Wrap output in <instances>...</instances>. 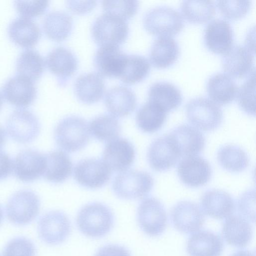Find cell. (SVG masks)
<instances>
[{"label":"cell","instance_id":"cell-23","mask_svg":"<svg viewBox=\"0 0 256 256\" xmlns=\"http://www.w3.org/2000/svg\"><path fill=\"white\" fill-rule=\"evenodd\" d=\"M204 212L216 218L224 219L230 216L236 208L232 196L225 191L212 189L204 192L200 198Z\"/></svg>","mask_w":256,"mask_h":256},{"label":"cell","instance_id":"cell-20","mask_svg":"<svg viewBox=\"0 0 256 256\" xmlns=\"http://www.w3.org/2000/svg\"><path fill=\"white\" fill-rule=\"evenodd\" d=\"M170 136L182 156H196L205 146L206 140L198 128L188 124H182L174 128Z\"/></svg>","mask_w":256,"mask_h":256},{"label":"cell","instance_id":"cell-44","mask_svg":"<svg viewBox=\"0 0 256 256\" xmlns=\"http://www.w3.org/2000/svg\"><path fill=\"white\" fill-rule=\"evenodd\" d=\"M48 0H16L14 6L18 13L22 17L30 18L44 12L48 6Z\"/></svg>","mask_w":256,"mask_h":256},{"label":"cell","instance_id":"cell-12","mask_svg":"<svg viewBox=\"0 0 256 256\" xmlns=\"http://www.w3.org/2000/svg\"><path fill=\"white\" fill-rule=\"evenodd\" d=\"M46 164V154L30 148L22 150L13 162L14 175L22 182H33L44 175Z\"/></svg>","mask_w":256,"mask_h":256},{"label":"cell","instance_id":"cell-50","mask_svg":"<svg viewBox=\"0 0 256 256\" xmlns=\"http://www.w3.org/2000/svg\"><path fill=\"white\" fill-rule=\"evenodd\" d=\"M6 138V134L4 130L0 126V150L4 144Z\"/></svg>","mask_w":256,"mask_h":256},{"label":"cell","instance_id":"cell-45","mask_svg":"<svg viewBox=\"0 0 256 256\" xmlns=\"http://www.w3.org/2000/svg\"><path fill=\"white\" fill-rule=\"evenodd\" d=\"M240 216L248 220L255 222V190H248L238 198L236 204Z\"/></svg>","mask_w":256,"mask_h":256},{"label":"cell","instance_id":"cell-51","mask_svg":"<svg viewBox=\"0 0 256 256\" xmlns=\"http://www.w3.org/2000/svg\"><path fill=\"white\" fill-rule=\"evenodd\" d=\"M3 216H4L3 211H2V210L1 208V206H0V224H1V223L2 221Z\"/></svg>","mask_w":256,"mask_h":256},{"label":"cell","instance_id":"cell-13","mask_svg":"<svg viewBox=\"0 0 256 256\" xmlns=\"http://www.w3.org/2000/svg\"><path fill=\"white\" fill-rule=\"evenodd\" d=\"M180 158L178 150L168 134L155 139L148 152L149 164L157 172L166 171L174 167Z\"/></svg>","mask_w":256,"mask_h":256},{"label":"cell","instance_id":"cell-19","mask_svg":"<svg viewBox=\"0 0 256 256\" xmlns=\"http://www.w3.org/2000/svg\"><path fill=\"white\" fill-rule=\"evenodd\" d=\"M127 56L118 46H101L94 56V66L100 75L119 78Z\"/></svg>","mask_w":256,"mask_h":256},{"label":"cell","instance_id":"cell-36","mask_svg":"<svg viewBox=\"0 0 256 256\" xmlns=\"http://www.w3.org/2000/svg\"><path fill=\"white\" fill-rule=\"evenodd\" d=\"M90 133L101 142H110L118 138L121 126L117 118L110 114H104L96 116L88 126Z\"/></svg>","mask_w":256,"mask_h":256},{"label":"cell","instance_id":"cell-21","mask_svg":"<svg viewBox=\"0 0 256 256\" xmlns=\"http://www.w3.org/2000/svg\"><path fill=\"white\" fill-rule=\"evenodd\" d=\"M234 32L230 24L222 18L210 21L204 31V41L206 47L218 54L225 53L232 46Z\"/></svg>","mask_w":256,"mask_h":256},{"label":"cell","instance_id":"cell-26","mask_svg":"<svg viewBox=\"0 0 256 256\" xmlns=\"http://www.w3.org/2000/svg\"><path fill=\"white\" fill-rule=\"evenodd\" d=\"M222 232L227 244L239 248L248 246L252 236V226L249 221L238 215H231L226 218Z\"/></svg>","mask_w":256,"mask_h":256},{"label":"cell","instance_id":"cell-38","mask_svg":"<svg viewBox=\"0 0 256 256\" xmlns=\"http://www.w3.org/2000/svg\"><path fill=\"white\" fill-rule=\"evenodd\" d=\"M180 9L184 16L194 23L205 22L214 15L216 8L212 0H183Z\"/></svg>","mask_w":256,"mask_h":256},{"label":"cell","instance_id":"cell-10","mask_svg":"<svg viewBox=\"0 0 256 256\" xmlns=\"http://www.w3.org/2000/svg\"><path fill=\"white\" fill-rule=\"evenodd\" d=\"M71 223L68 216L60 210H52L43 214L38 224L40 240L50 245L63 242L71 232Z\"/></svg>","mask_w":256,"mask_h":256},{"label":"cell","instance_id":"cell-39","mask_svg":"<svg viewBox=\"0 0 256 256\" xmlns=\"http://www.w3.org/2000/svg\"><path fill=\"white\" fill-rule=\"evenodd\" d=\"M150 65L148 58L139 54H128L124 66L119 78L126 84H134L144 79Z\"/></svg>","mask_w":256,"mask_h":256},{"label":"cell","instance_id":"cell-49","mask_svg":"<svg viewBox=\"0 0 256 256\" xmlns=\"http://www.w3.org/2000/svg\"><path fill=\"white\" fill-rule=\"evenodd\" d=\"M232 256H256L255 254L248 250H240L234 253Z\"/></svg>","mask_w":256,"mask_h":256},{"label":"cell","instance_id":"cell-33","mask_svg":"<svg viewBox=\"0 0 256 256\" xmlns=\"http://www.w3.org/2000/svg\"><path fill=\"white\" fill-rule=\"evenodd\" d=\"M168 112L158 104L148 100L138 110L136 122L138 128L146 133L158 130L164 124Z\"/></svg>","mask_w":256,"mask_h":256},{"label":"cell","instance_id":"cell-48","mask_svg":"<svg viewBox=\"0 0 256 256\" xmlns=\"http://www.w3.org/2000/svg\"><path fill=\"white\" fill-rule=\"evenodd\" d=\"M13 162L6 152L0 150V180L6 178L12 173Z\"/></svg>","mask_w":256,"mask_h":256},{"label":"cell","instance_id":"cell-9","mask_svg":"<svg viewBox=\"0 0 256 256\" xmlns=\"http://www.w3.org/2000/svg\"><path fill=\"white\" fill-rule=\"evenodd\" d=\"M6 124L9 136L21 144L28 143L34 140L40 130V122L37 116L32 112L24 109L12 112Z\"/></svg>","mask_w":256,"mask_h":256},{"label":"cell","instance_id":"cell-46","mask_svg":"<svg viewBox=\"0 0 256 256\" xmlns=\"http://www.w3.org/2000/svg\"><path fill=\"white\" fill-rule=\"evenodd\" d=\"M95 256H131L130 252L124 246L108 244L100 248Z\"/></svg>","mask_w":256,"mask_h":256},{"label":"cell","instance_id":"cell-14","mask_svg":"<svg viewBox=\"0 0 256 256\" xmlns=\"http://www.w3.org/2000/svg\"><path fill=\"white\" fill-rule=\"evenodd\" d=\"M170 217L174 228L186 234L198 232L204 222V216L199 206L187 200L175 204L171 210Z\"/></svg>","mask_w":256,"mask_h":256},{"label":"cell","instance_id":"cell-2","mask_svg":"<svg viewBox=\"0 0 256 256\" xmlns=\"http://www.w3.org/2000/svg\"><path fill=\"white\" fill-rule=\"evenodd\" d=\"M90 134L88 126L84 118L77 116H70L58 124L54 136L60 149L68 152H74L87 144Z\"/></svg>","mask_w":256,"mask_h":256},{"label":"cell","instance_id":"cell-17","mask_svg":"<svg viewBox=\"0 0 256 256\" xmlns=\"http://www.w3.org/2000/svg\"><path fill=\"white\" fill-rule=\"evenodd\" d=\"M136 157V150L128 140L118 138L108 142L103 152V161L111 170L122 172L130 168Z\"/></svg>","mask_w":256,"mask_h":256},{"label":"cell","instance_id":"cell-31","mask_svg":"<svg viewBox=\"0 0 256 256\" xmlns=\"http://www.w3.org/2000/svg\"><path fill=\"white\" fill-rule=\"evenodd\" d=\"M179 53V45L174 38L170 36H160L151 46L150 58L154 66L164 68L174 62Z\"/></svg>","mask_w":256,"mask_h":256},{"label":"cell","instance_id":"cell-8","mask_svg":"<svg viewBox=\"0 0 256 256\" xmlns=\"http://www.w3.org/2000/svg\"><path fill=\"white\" fill-rule=\"evenodd\" d=\"M137 220L141 230L150 236L161 235L168 222L164 205L152 197L146 198L140 202L137 210Z\"/></svg>","mask_w":256,"mask_h":256},{"label":"cell","instance_id":"cell-52","mask_svg":"<svg viewBox=\"0 0 256 256\" xmlns=\"http://www.w3.org/2000/svg\"><path fill=\"white\" fill-rule=\"evenodd\" d=\"M3 104V98L2 97V96L0 92V110Z\"/></svg>","mask_w":256,"mask_h":256},{"label":"cell","instance_id":"cell-41","mask_svg":"<svg viewBox=\"0 0 256 256\" xmlns=\"http://www.w3.org/2000/svg\"><path fill=\"white\" fill-rule=\"evenodd\" d=\"M102 5L106 12L120 16L125 20L136 12L138 1L136 0H102Z\"/></svg>","mask_w":256,"mask_h":256},{"label":"cell","instance_id":"cell-5","mask_svg":"<svg viewBox=\"0 0 256 256\" xmlns=\"http://www.w3.org/2000/svg\"><path fill=\"white\" fill-rule=\"evenodd\" d=\"M92 35L100 46H118L125 41L128 34L126 20L105 12L98 16L91 28Z\"/></svg>","mask_w":256,"mask_h":256},{"label":"cell","instance_id":"cell-3","mask_svg":"<svg viewBox=\"0 0 256 256\" xmlns=\"http://www.w3.org/2000/svg\"><path fill=\"white\" fill-rule=\"evenodd\" d=\"M186 113L190 122L204 131H212L221 124L222 111L220 106L209 98L198 96L188 100Z\"/></svg>","mask_w":256,"mask_h":256},{"label":"cell","instance_id":"cell-42","mask_svg":"<svg viewBox=\"0 0 256 256\" xmlns=\"http://www.w3.org/2000/svg\"><path fill=\"white\" fill-rule=\"evenodd\" d=\"M251 2L252 1L249 0H219L216 1V5L225 17L237 19L244 16L248 12Z\"/></svg>","mask_w":256,"mask_h":256},{"label":"cell","instance_id":"cell-35","mask_svg":"<svg viewBox=\"0 0 256 256\" xmlns=\"http://www.w3.org/2000/svg\"><path fill=\"white\" fill-rule=\"evenodd\" d=\"M45 67L44 58L38 51L28 49L22 51L16 62L17 74L34 82L42 75Z\"/></svg>","mask_w":256,"mask_h":256},{"label":"cell","instance_id":"cell-22","mask_svg":"<svg viewBox=\"0 0 256 256\" xmlns=\"http://www.w3.org/2000/svg\"><path fill=\"white\" fill-rule=\"evenodd\" d=\"M46 64L48 70L57 77L58 84L62 86L76 70L78 60L70 49L58 46L48 54Z\"/></svg>","mask_w":256,"mask_h":256},{"label":"cell","instance_id":"cell-47","mask_svg":"<svg viewBox=\"0 0 256 256\" xmlns=\"http://www.w3.org/2000/svg\"><path fill=\"white\" fill-rule=\"evenodd\" d=\"M95 0L78 1L68 0L66 4L68 8L72 12L82 14L90 10L96 4Z\"/></svg>","mask_w":256,"mask_h":256},{"label":"cell","instance_id":"cell-25","mask_svg":"<svg viewBox=\"0 0 256 256\" xmlns=\"http://www.w3.org/2000/svg\"><path fill=\"white\" fill-rule=\"evenodd\" d=\"M224 250L222 238L209 230H200L189 238L186 250L190 256H220Z\"/></svg>","mask_w":256,"mask_h":256},{"label":"cell","instance_id":"cell-29","mask_svg":"<svg viewBox=\"0 0 256 256\" xmlns=\"http://www.w3.org/2000/svg\"><path fill=\"white\" fill-rule=\"evenodd\" d=\"M148 100L158 104L167 112L177 108L182 100L180 88L166 81L153 83L148 88Z\"/></svg>","mask_w":256,"mask_h":256},{"label":"cell","instance_id":"cell-4","mask_svg":"<svg viewBox=\"0 0 256 256\" xmlns=\"http://www.w3.org/2000/svg\"><path fill=\"white\" fill-rule=\"evenodd\" d=\"M153 186V178L148 172L130 170L121 172L115 177L112 189L121 198L136 200L147 196Z\"/></svg>","mask_w":256,"mask_h":256},{"label":"cell","instance_id":"cell-1","mask_svg":"<svg viewBox=\"0 0 256 256\" xmlns=\"http://www.w3.org/2000/svg\"><path fill=\"white\" fill-rule=\"evenodd\" d=\"M114 215L106 205L98 202L88 204L79 210L76 218V226L86 236L102 238L107 234L114 225Z\"/></svg>","mask_w":256,"mask_h":256},{"label":"cell","instance_id":"cell-28","mask_svg":"<svg viewBox=\"0 0 256 256\" xmlns=\"http://www.w3.org/2000/svg\"><path fill=\"white\" fill-rule=\"evenodd\" d=\"M74 89L76 96L81 102L90 104L102 98L105 90V84L99 74L90 72L80 74L76 78Z\"/></svg>","mask_w":256,"mask_h":256},{"label":"cell","instance_id":"cell-16","mask_svg":"<svg viewBox=\"0 0 256 256\" xmlns=\"http://www.w3.org/2000/svg\"><path fill=\"white\" fill-rule=\"evenodd\" d=\"M2 92L4 98L12 105L26 108L34 101L37 90L33 80L16 74L6 82Z\"/></svg>","mask_w":256,"mask_h":256},{"label":"cell","instance_id":"cell-6","mask_svg":"<svg viewBox=\"0 0 256 256\" xmlns=\"http://www.w3.org/2000/svg\"><path fill=\"white\" fill-rule=\"evenodd\" d=\"M146 30L160 36H170L179 32L184 26L179 12L166 6H158L149 9L143 18Z\"/></svg>","mask_w":256,"mask_h":256},{"label":"cell","instance_id":"cell-34","mask_svg":"<svg viewBox=\"0 0 256 256\" xmlns=\"http://www.w3.org/2000/svg\"><path fill=\"white\" fill-rule=\"evenodd\" d=\"M72 26V18L68 12L54 10L48 12L43 21V28L50 38L60 42L70 34Z\"/></svg>","mask_w":256,"mask_h":256},{"label":"cell","instance_id":"cell-37","mask_svg":"<svg viewBox=\"0 0 256 256\" xmlns=\"http://www.w3.org/2000/svg\"><path fill=\"white\" fill-rule=\"evenodd\" d=\"M217 160L223 168L233 172L244 170L249 164L245 151L238 146L232 144L224 146L219 149Z\"/></svg>","mask_w":256,"mask_h":256},{"label":"cell","instance_id":"cell-11","mask_svg":"<svg viewBox=\"0 0 256 256\" xmlns=\"http://www.w3.org/2000/svg\"><path fill=\"white\" fill-rule=\"evenodd\" d=\"M112 170L102 160L84 159L78 162L74 168V178L80 186L96 189L104 186L110 180Z\"/></svg>","mask_w":256,"mask_h":256},{"label":"cell","instance_id":"cell-24","mask_svg":"<svg viewBox=\"0 0 256 256\" xmlns=\"http://www.w3.org/2000/svg\"><path fill=\"white\" fill-rule=\"evenodd\" d=\"M104 104L111 115L124 117L131 114L135 110L136 97L130 88L124 86H115L106 92Z\"/></svg>","mask_w":256,"mask_h":256},{"label":"cell","instance_id":"cell-18","mask_svg":"<svg viewBox=\"0 0 256 256\" xmlns=\"http://www.w3.org/2000/svg\"><path fill=\"white\" fill-rule=\"evenodd\" d=\"M254 52L247 46L237 44L232 46L222 57L223 69L235 78L250 75L254 71Z\"/></svg>","mask_w":256,"mask_h":256},{"label":"cell","instance_id":"cell-27","mask_svg":"<svg viewBox=\"0 0 256 256\" xmlns=\"http://www.w3.org/2000/svg\"><path fill=\"white\" fill-rule=\"evenodd\" d=\"M8 34L16 45L22 48H30L38 41L40 30L35 22L21 16L16 18L10 23Z\"/></svg>","mask_w":256,"mask_h":256},{"label":"cell","instance_id":"cell-7","mask_svg":"<svg viewBox=\"0 0 256 256\" xmlns=\"http://www.w3.org/2000/svg\"><path fill=\"white\" fill-rule=\"evenodd\" d=\"M40 208V198L34 192L21 190L14 193L8 200L6 206V214L12 223L24 226L36 218Z\"/></svg>","mask_w":256,"mask_h":256},{"label":"cell","instance_id":"cell-43","mask_svg":"<svg viewBox=\"0 0 256 256\" xmlns=\"http://www.w3.org/2000/svg\"><path fill=\"white\" fill-rule=\"evenodd\" d=\"M34 244L24 237H16L10 240L6 245L3 256H35Z\"/></svg>","mask_w":256,"mask_h":256},{"label":"cell","instance_id":"cell-40","mask_svg":"<svg viewBox=\"0 0 256 256\" xmlns=\"http://www.w3.org/2000/svg\"><path fill=\"white\" fill-rule=\"evenodd\" d=\"M255 84V72L254 71L238 88L236 95L241 108L247 114L254 116L256 114Z\"/></svg>","mask_w":256,"mask_h":256},{"label":"cell","instance_id":"cell-32","mask_svg":"<svg viewBox=\"0 0 256 256\" xmlns=\"http://www.w3.org/2000/svg\"><path fill=\"white\" fill-rule=\"evenodd\" d=\"M46 156V164L43 175L46 180L58 184L64 182L70 176L72 164L66 154L61 150H54Z\"/></svg>","mask_w":256,"mask_h":256},{"label":"cell","instance_id":"cell-15","mask_svg":"<svg viewBox=\"0 0 256 256\" xmlns=\"http://www.w3.org/2000/svg\"><path fill=\"white\" fill-rule=\"evenodd\" d=\"M212 174L209 162L198 156L184 157L178 166L180 179L190 187L197 188L204 185L210 180Z\"/></svg>","mask_w":256,"mask_h":256},{"label":"cell","instance_id":"cell-30","mask_svg":"<svg viewBox=\"0 0 256 256\" xmlns=\"http://www.w3.org/2000/svg\"><path fill=\"white\" fill-rule=\"evenodd\" d=\"M238 87L228 74L217 72L211 76L206 83L210 98L216 104H225L232 102L237 95Z\"/></svg>","mask_w":256,"mask_h":256}]
</instances>
